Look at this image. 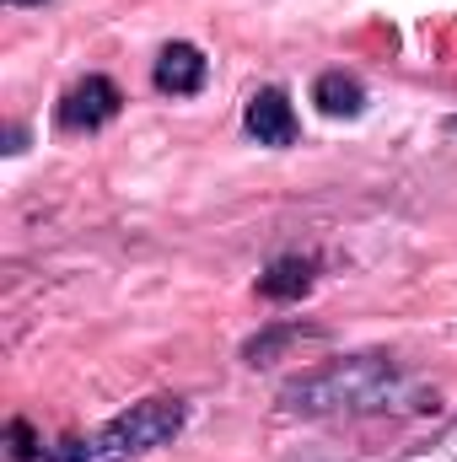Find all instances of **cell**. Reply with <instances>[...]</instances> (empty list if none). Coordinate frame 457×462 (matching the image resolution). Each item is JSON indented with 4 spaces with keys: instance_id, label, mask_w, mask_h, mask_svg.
Wrapping results in <instances>:
<instances>
[{
    "instance_id": "11",
    "label": "cell",
    "mask_w": 457,
    "mask_h": 462,
    "mask_svg": "<svg viewBox=\"0 0 457 462\" xmlns=\"http://www.w3.org/2000/svg\"><path fill=\"white\" fill-rule=\"evenodd\" d=\"M5 5H43V0H5Z\"/></svg>"
},
{
    "instance_id": "5",
    "label": "cell",
    "mask_w": 457,
    "mask_h": 462,
    "mask_svg": "<svg viewBox=\"0 0 457 462\" xmlns=\"http://www.w3.org/2000/svg\"><path fill=\"white\" fill-rule=\"evenodd\" d=\"M156 92H167V97H194L200 87H205V76H210V60L194 49V43H167L162 54H156Z\"/></svg>"
},
{
    "instance_id": "4",
    "label": "cell",
    "mask_w": 457,
    "mask_h": 462,
    "mask_svg": "<svg viewBox=\"0 0 457 462\" xmlns=\"http://www.w3.org/2000/svg\"><path fill=\"white\" fill-rule=\"evenodd\" d=\"M242 124H247V134L258 140V145H296V108H291V97L280 92V87H264V92H253L247 97V114H242Z\"/></svg>"
},
{
    "instance_id": "6",
    "label": "cell",
    "mask_w": 457,
    "mask_h": 462,
    "mask_svg": "<svg viewBox=\"0 0 457 462\" xmlns=\"http://www.w3.org/2000/svg\"><path fill=\"white\" fill-rule=\"evenodd\" d=\"M307 291H312V258H302V253H285V258H275L258 274V296L264 301H302Z\"/></svg>"
},
{
    "instance_id": "1",
    "label": "cell",
    "mask_w": 457,
    "mask_h": 462,
    "mask_svg": "<svg viewBox=\"0 0 457 462\" xmlns=\"http://www.w3.org/2000/svg\"><path fill=\"white\" fill-rule=\"evenodd\" d=\"M275 403L280 414H302V420H377V414L436 409V387H425L393 355H344L318 371L291 376L275 393Z\"/></svg>"
},
{
    "instance_id": "7",
    "label": "cell",
    "mask_w": 457,
    "mask_h": 462,
    "mask_svg": "<svg viewBox=\"0 0 457 462\" xmlns=\"http://www.w3.org/2000/svg\"><path fill=\"white\" fill-rule=\"evenodd\" d=\"M312 103H318V114H329V118H355L366 108V87L355 76H344V70H329V76L312 81Z\"/></svg>"
},
{
    "instance_id": "3",
    "label": "cell",
    "mask_w": 457,
    "mask_h": 462,
    "mask_svg": "<svg viewBox=\"0 0 457 462\" xmlns=\"http://www.w3.org/2000/svg\"><path fill=\"white\" fill-rule=\"evenodd\" d=\"M124 108V97H118V87L108 76H87V81H76L65 97H60V124L65 129H103L108 118H118Z\"/></svg>"
},
{
    "instance_id": "10",
    "label": "cell",
    "mask_w": 457,
    "mask_h": 462,
    "mask_svg": "<svg viewBox=\"0 0 457 462\" xmlns=\"http://www.w3.org/2000/svg\"><path fill=\"white\" fill-rule=\"evenodd\" d=\"M409 462H457V420L436 436V441H431V447H420Z\"/></svg>"
},
{
    "instance_id": "9",
    "label": "cell",
    "mask_w": 457,
    "mask_h": 462,
    "mask_svg": "<svg viewBox=\"0 0 457 462\" xmlns=\"http://www.w3.org/2000/svg\"><path fill=\"white\" fill-rule=\"evenodd\" d=\"M5 447H11V462H38V457H49V452H38L43 441L33 436V425H27V420H11V430H5Z\"/></svg>"
},
{
    "instance_id": "2",
    "label": "cell",
    "mask_w": 457,
    "mask_h": 462,
    "mask_svg": "<svg viewBox=\"0 0 457 462\" xmlns=\"http://www.w3.org/2000/svg\"><path fill=\"white\" fill-rule=\"evenodd\" d=\"M189 409L178 398H145V403H129L124 414H114L108 425H98L92 436H65L49 447V462H129L145 457L167 441H178Z\"/></svg>"
},
{
    "instance_id": "8",
    "label": "cell",
    "mask_w": 457,
    "mask_h": 462,
    "mask_svg": "<svg viewBox=\"0 0 457 462\" xmlns=\"http://www.w3.org/2000/svg\"><path fill=\"white\" fill-rule=\"evenodd\" d=\"M302 334H307V328H269V334H258V339L242 345V360H247V365H269L280 349L291 345V339H302Z\"/></svg>"
}]
</instances>
